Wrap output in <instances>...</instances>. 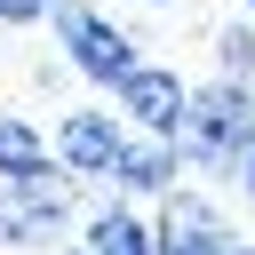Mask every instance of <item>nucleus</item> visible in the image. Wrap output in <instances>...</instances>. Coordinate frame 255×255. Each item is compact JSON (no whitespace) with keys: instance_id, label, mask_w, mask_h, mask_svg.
Listing matches in <instances>:
<instances>
[{"instance_id":"nucleus-1","label":"nucleus","mask_w":255,"mask_h":255,"mask_svg":"<svg viewBox=\"0 0 255 255\" xmlns=\"http://www.w3.org/2000/svg\"><path fill=\"white\" fill-rule=\"evenodd\" d=\"M167 143H175L183 167H199V175H231L239 151L255 143V80L215 72V80L183 88V120L167 128Z\"/></svg>"},{"instance_id":"nucleus-2","label":"nucleus","mask_w":255,"mask_h":255,"mask_svg":"<svg viewBox=\"0 0 255 255\" xmlns=\"http://www.w3.org/2000/svg\"><path fill=\"white\" fill-rule=\"evenodd\" d=\"M80 215V175L72 167H32L0 183V247H56Z\"/></svg>"},{"instance_id":"nucleus-3","label":"nucleus","mask_w":255,"mask_h":255,"mask_svg":"<svg viewBox=\"0 0 255 255\" xmlns=\"http://www.w3.org/2000/svg\"><path fill=\"white\" fill-rule=\"evenodd\" d=\"M48 24H56L64 64H72L88 88H120V80L143 64L135 32H128V24H112V16H104V8H88V0H56V8H48Z\"/></svg>"},{"instance_id":"nucleus-4","label":"nucleus","mask_w":255,"mask_h":255,"mask_svg":"<svg viewBox=\"0 0 255 255\" xmlns=\"http://www.w3.org/2000/svg\"><path fill=\"white\" fill-rule=\"evenodd\" d=\"M239 231L215 215V199L199 191H159V215H151V255H231Z\"/></svg>"},{"instance_id":"nucleus-5","label":"nucleus","mask_w":255,"mask_h":255,"mask_svg":"<svg viewBox=\"0 0 255 255\" xmlns=\"http://www.w3.org/2000/svg\"><path fill=\"white\" fill-rule=\"evenodd\" d=\"M120 143H128V120L104 112V104H80V112H64V120L48 128V151H56V167H72V175H112Z\"/></svg>"},{"instance_id":"nucleus-6","label":"nucleus","mask_w":255,"mask_h":255,"mask_svg":"<svg viewBox=\"0 0 255 255\" xmlns=\"http://www.w3.org/2000/svg\"><path fill=\"white\" fill-rule=\"evenodd\" d=\"M112 96H120V120H128V128L167 135V128L183 120V72H167V64H135Z\"/></svg>"},{"instance_id":"nucleus-7","label":"nucleus","mask_w":255,"mask_h":255,"mask_svg":"<svg viewBox=\"0 0 255 255\" xmlns=\"http://www.w3.org/2000/svg\"><path fill=\"white\" fill-rule=\"evenodd\" d=\"M175 175H183L175 143H167V135H151V128H128V143H120V159H112L120 199H159V191H175Z\"/></svg>"},{"instance_id":"nucleus-8","label":"nucleus","mask_w":255,"mask_h":255,"mask_svg":"<svg viewBox=\"0 0 255 255\" xmlns=\"http://www.w3.org/2000/svg\"><path fill=\"white\" fill-rule=\"evenodd\" d=\"M88 255H151V215L135 207V199H112V207H96L88 215V239H80Z\"/></svg>"},{"instance_id":"nucleus-9","label":"nucleus","mask_w":255,"mask_h":255,"mask_svg":"<svg viewBox=\"0 0 255 255\" xmlns=\"http://www.w3.org/2000/svg\"><path fill=\"white\" fill-rule=\"evenodd\" d=\"M56 151H48V128L40 120H24V112H0V183L8 175H32V167H48Z\"/></svg>"},{"instance_id":"nucleus-10","label":"nucleus","mask_w":255,"mask_h":255,"mask_svg":"<svg viewBox=\"0 0 255 255\" xmlns=\"http://www.w3.org/2000/svg\"><path fill=\"white\" fill-rule=\"evenodd\" d=\"M215 64H223L231 80H255V16H239V24L215 32Z\"/></svg>"},{"instance_id":"nucleus-11","label":"nucleus","mask_w":255,"mask_h":255,"mask_svg":"<svg viewBox=\"0 0 255 255\" xmlns=\"http://www.w3.org/2000/svg\"><path fill=\"white\" fill-rule=\"evenodd\" d=\"M48 8H56V0H0V32H16V24H48Z\"/></svg>"},{"instance_id":"nucleus-12","label":"nucleus","mask_w":255,"mask_h":255,"mask_svg":"<svg viewBox=\"0 0 255 255\" xmlns=\"http://www.w3.org/2000/svg\"><path fill=\"white\" fill-rule=\"evenodd\" d=\"M231 175H239V191H247V199H255V143H247V151H239V167H231Z\"/></svg>"},{"instance_id":"nucleus-13","label":"nucleus","mask_w":255,"mask_h":255,"mask_svg":"<svg viewBox=\"0 0 255 255\" xmlns=\"http://www.w3.org/2000/svg\"><path fill=\"white\" fill-rule=\"evenodd\" d=\"M104 8H183V0H104Z\"/></svg>"},{"instance_id":"nucleus-14","label":"nucleus","mask_w":255,"mask_h":255,"mask_svg":"<svg viewBox=\"0 0 255 255\" xmlns=\"http://www.w3.org/2000/svg\"><path fill=\"white\" fill-rule=\"evenodd\" d=\"M231 255H255V239H239V247H231Z\"/></svg>"},{"instance_id":"nucleus-15","label":"nucleus","mask_w":255,"mask_h":255,"mask_svg":"<svg viewBox=\"0 0 255 255\" xmlns=\"http://www.w3.org/2000/svg\"><path fill=\"white\" fill-rule=\"evenodd\" d=\"M64 255H88V247H64Z\"/></svg>"},{"instance_id":"nucleus-16","label":"nucleus","mask_w":255,"mask_h":255,"mask_svg":"<svg viewBox=\"0 0 255 255\" xmlns=\"http://www.w3.org/2000/svg\"><path fill=\"white\" fill-rule=\"evenodd\" d=\"M239 8H247V16H255V0H239Z\"/></svg>"}]
</instances>
